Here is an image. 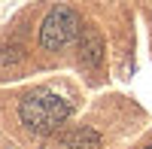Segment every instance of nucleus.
Returning <instances> with one entry per match:
<instances>
[{
	"mask_svg": "<svg viewBox=\"0 0 152 149\" xmlns=\"http://www.w3.org/2000/svg\"><path fill=\"white\" fill-rule=\"evenodd\" d=\"M21 122L28 125V131L34 134H52L67 122L70 116V101H64L55 91H34L21 101L18 107Z\"/></svg>",
	"mask_w": 152,
	"mask_h": 149,
	"instance_id": "f257e3e1",
	"label": "nucleus"
},
{
	"mask_svg": "<svg viewBox=\"0 0 152 149\" xmlns=\"http://www.w3.org/2000/svg\"><path fill=\"white\" fill-rule=\"evenodd\" d=\"M79 31H82V18L76 15L73 9L70 6H55L46 15L43 28H40V43H43V49L55 52V49L70 46L76 37H79Z\"/></svg>",
	"mask_w": 152,
	"mask_h": 149,
	"instance_id": "f03ea898",
	"label": "nucleus"
},
{
	"mask_svg": "<svg viewBox=\"0 0 152 149\" xmlns=\"http://www.w3.org/2000/svg\"><path fill=\"white\" fill-rule=\"evenodd\" d=\"M55 149H100V137L91 128H73L55 140Z\"/></svg>",
	"mask_w": 152,
	"mask_h": 149,
	"instance_id": "7ed1b4c3",
	"label": "nucleus"
},
{
	"mask_svg": "<svg viewBox=\"0 0 152 149\" xmlns=\"http://www.w3.org/2000/svg\"><path fill=\"white\" fill-rule=\"evenodd\" d=\"M82 61H85V64H91V67L100 61V37H97V34H91V46H88V40L82 37Z\"/></svg>",
	"mask_w": 152,
	"mask_h": 149,
	"instance_id": "20e7f679",
	"label": "nucleus"
},
{
	"mask_svg": "<svg viewBox=\"0 0 152 149\" xmlns=\"http://www.w3.org/2000/svg\"><path fill=\"white\" fill-rule=\"evenodd\" d=\"M149 149H152V146H149Z\"/></svg>",
	"mask_w": 152,
	"mask_h": 149,
	"instance_id": "39448f33",
	"label": "nucleus"
}]
</instances>
